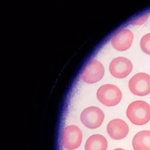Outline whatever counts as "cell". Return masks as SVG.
I'll return each mask as SVG.
<instances>
[{
    "label": "cell",
    "mask_w": 150,
    "mask_h": 150,
    "mask_svg": "<svg viewBox=\"0 0 150 150\" xmlns=\"http://www.w3.org/2000/svg\"><path fill=\"white\" fill-rule=\"evenodd\" d=\"M105 70L102 64L93 59L88 64L81 74V79L84 82L93 84L100 81L104 76Z\"/></svg>",
    "instance_id": "8992f818"
},
{
    "label": "cell",
    "mask_w": 150,
    "mask_h": 150,
    "mask_svg": "<svg viewBox=\"0 0 150 150\" xmlns=\"http://www.w3.org/2000/svg\"><path fill=\"white\" fill-rule=\"evenodd\" d=\"M132 68L133 66L130 60L124 57L114 59L109 65L110 73L117 79H124L127 77L131 72Z\"/></svg>",
    "instance_id": "52a82bcc"
},
{
    "label": "cell",
    "mask_w": 150,
    "mask_h": 150,
    "mask_svg": "<svg viewBox=\"0 0 150 150\" xmlns=\"http://www.w3.org/2000/svg\"><path fill=\"white\" fill-rule=\"evenodd\" d=\"M133 34L129 30L124 29L119 30L111 39L112 46L118 51H125L131 46Z\"/></svg>",
    "instance_id": "ba28073f"
},
{
    "label": "cell",
    "mask_w": 150,
    "mask_h": 150,
    "mask_svg": "<svg viewBox=\"0 0 150 150\" xmlns=\"http://www.w3.org/2000/svg\"><path fill=\"white\" fill-rule=\"evenodd\" d=\"M99 101L107 107H113L121 101L122 93L120 89L112 84H106L99 88L96 93Z\"/></svg>",
    "instance_id": "7a4b0ae2"
},
{
    "label": "cell",
    "mask_w": 150,
    "mask_h": 150,
    "mask_svg": "<svg viewBox=\"0 0 150 150\" xmlns=\"http://www.w3.org/2000/svg\"><path fill=\"white\" fill-rule=\"evenodd\" d=\"M114 150H125L124 149H122V148H116V149H114Z\"/></svg>",
    "instance_id": "4fadbf2b"
},
{
    "label": "cell",
    "mask_w": 150,
    "mask_h": 150,
    "mask_svg": "<svg viewBox=\"0 0 150 150\" xmlns=\"http://www.w3.org/2000/svg\"><path fill=\"white\" fill-rule=\"evenodd\" d=\"M132 144L134 150H150V131L138 132L133 137Z\"/></svg>",
    "instance_id": "30bf717a"
},
{
    "label": "cell",
    "mask_w": 150,
    "mask_h": 150,
    "mask_svg": "<svg viewBox=\"0 0 150 150\" xmlns=\"http://www.w3.org/2000/svg\"><path fill=\"white\" fill-rule=\"evenodd\" d=\"M82 133L80 129L75 125H70L65 128L62 137L63 147L69 150L78 148L82 142Z\"/></svg>",
    "instance_id": "277c9868"
},
{
    "label": "cell",
    "mask_w": 150,
    "mask_h": 150,
    "mask_svg": "<svg viewBox=\"0 0 150 150\" xmlns=\"http://www.w3.org/2000/svg\"><path fill=\"white\" fill-rule=\"evenodd\" d=\"M107 132L109 136L115 140L123 139L128 135L129 128L128 125L121 119L111 120L108 124Z\"/></svg>",
    "instance_id": "9c48e42d"
},
{
    "label": "cell",
    "mask_w": 150,
    "mask_h": 150,
    "mask_svg": "<svg viewBox=\"0 0 150 150\" xmlns=\"http://www.w3.org/2000/svg\"><path fill=\"white\" fill-rule=\"evenodd\" d=\"M129 87L131 92L138 96L150 93V76L145 73H139L130 80Z\"/></svg>",
    "instance_id": "5b68a950"
},
{
    "label": "cell",
    "mask_w": 150,
    "mask_h": 150,
    "mask_svg": "<svg viewBox=\"0 0 150 150\" xmlns=\"http://www.w3.org/2000/svg\"><path fill=\"white\" fill-rule=\"evenodd\" d=\"M104 119V113L98 107H88L84 110L81 114V122L88 129L99 128L103 122Z\"/></svg>",
    "instance_id": "3957f363"
},
{
    "label": "cell",
    "mask_w": 150,
    "mask_h": 150,
    "mask_svg": "<svg viewBox=\"0 0 150 150\" xmlns=\"http://www.w3.org/2000/svg\"><path fill=\"white\" fill-rule=\"evenodd\" d=\"M108 142L105 137L100 134L90 136L86 143L85 150H107Z\"/></svg>",
    "instance_id": "8fae6325"
},
{
    "label": "cell",
    "mask_w": 150,
    "mask_h": 150,
    "mask_svg": "<svg viewBox=\"0 0 150 150\" xmlns=\"http://www.w3.org/2000/svg\"><path fill=\"white\" fill-rule=\"evenodd\" d=\"M140 48L146 54L150 55V33L145 35L140 40Z\"/></svg>",
    "instance_id": "7c38bea8"
},
{
    "label": "cell",
    "mask_w": 150,
    "mask_h": 150,
    "mask_svg": "<svg viewBox=\"0 0 150 150\" xmlns=\"http://www.w3.org/2000/svg\"><path fill=\"white\" fill-rule=\"evenodd\" d=\"M126 115L133 124H146L150 120V105L144 101L133 102L128 106Z\"/></svg>",
    "instance_id": "6da1fadb"
}]
</instances>
